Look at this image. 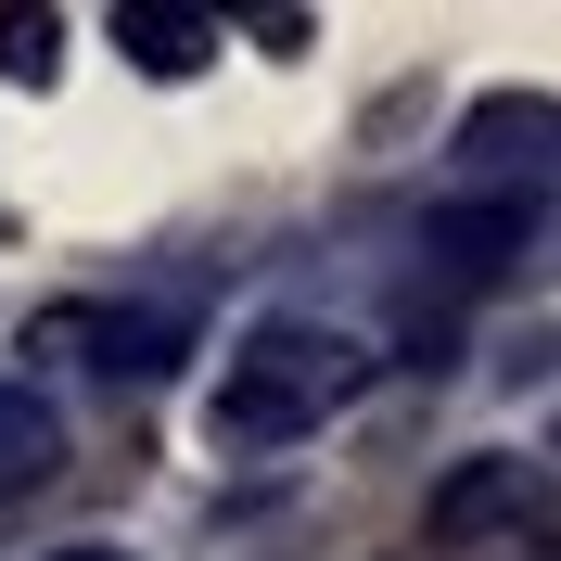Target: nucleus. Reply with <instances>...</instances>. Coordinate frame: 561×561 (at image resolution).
<instances>
[{
	"instance_id": "7",
	"label": "nucleus",
	"mask_w": 561,
	"mask_h": 561,
	"mask_svg": "<svg viewBox=\"0 0 561 561\" xmlns=\"http://www.w3.org/2000/svg\"><path fill=\"white\" fill-rule=\"evenodd\" d=\"M115 51H128L140 77H192L217 51V26L205 13H153V0H115Z\"/></svg>"
},
{
	"instance_id": "6",
	"label": "nucleus",
	"mask_w": 561,
	"mask_h": 561,
	"mask_svg": "<svg viewBox=\"0 0 561 561\" xmlns=\"http://www.w3.org/2000/svg\"><path fill=\"white\" fill-rule=\"evenodd\" d=\"M51 472H65V409L26 396V383H0V497L51 485Z\"/></svg>"
},
{
	"instance_id": "5",
	"label": "nucleus",
	"mask_w": 561,
	"mask_h": 561,
	"mask_svg": "<svg viewBox=\"0 0 561 561\" xmlns=\"http://www.w3.org/2000/svg\"><path fill=\"white\" fill-rule=\"evenodd\" d=\"M536 511V459H459L434 485V536H497Z\"/></svg>"
},
{
	"instance_id": "4",
	"label": "nucleus",
	"mask_w": 561,
	"mask_h": 561,
	"mask_svg": "<svg viewBox=\"0 0 561 561\" xmlns=\"http://www.w3.org/2000/svg\"><path fill=\"white\" fill-rule=\"evenodd\" d=\"M459 153H472V167H536V179H549V167H561V103L497 90V103L459 115Z\"/></svg>"
},
{
	"instance_id": "8",
	"label": "nucleus",
	"mask_w": 561,
	"mask_h": 561,
	"mask_svg": "<svg viewBox=\"0 0 561 561\" xmlns=\"http://www.w3.org/2000/svg\"><path fill=\"white\" fill-rule=\"evenodd\" d=\"M51 51H65V26H51V13H0V77H51Z\"/></svg>"
},
{
	"instance_id": "1",
	"label": "nucleus",
	"mask_w": 561,
	"mask_h": 561,
	"mask_svg": "<svg viewBox=\"0 0 561 561\" xmlns=\"http://www.w3.org/2000/svg\"><path fill=\"white\" fill-rule=\"evenodd\" d=\"M357 370H370V357H357L345 332H319V319H268V332H243L230 383L205 396V434H217V447H294L307 421H332V409L357 396Z\"/></svg>"
},
{
	"instance_id": "9",
	"label": "nucleus",
	"mask_w": 561,
	"mask_h": 561,
	"mask_svg": "<svg viewBox=\"0 0 561 561\" xmlns=\"http://www.w3.org/2000/svg\"><path fill=\"white\" fill-rule=\"evenodd\" d=\"M65 561H128V549H65Z\"/></svg>"
},
{
	"instance_id": "3",
	"label": "nucleus",
	"mask_w": 561,
	"mask_h": 561,
	"mask_svg": "<svg viewBox=\"0 0 561 561\" xmlns=\"http://www.w3.org/2000/svg\"><path fill=\"white\" fill-rule=\"evenodd\" d=\"M524 243H536V192H485V205H434L421 217V255L447 280H497Z\"/></svg>"
},
{
	"instance_id": "2",
	"label": "nucleus",
	"mask_w": 561,
	"mask_h": 561,
	"mask_svg": "<svg viewBox=\"0 0 561 561\" xmlns=\"http://www.w3.org/2000/svg\"><path fill=\"white\" fill-rule=\"evenodd\" d=\"M26 345H38V357H90V370L153 383V370H179V319H167V307H51Z\"/></svg>"
}]
</instances>
